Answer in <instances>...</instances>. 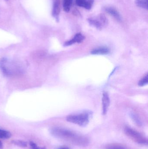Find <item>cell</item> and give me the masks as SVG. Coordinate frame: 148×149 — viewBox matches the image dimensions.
Masks as SVG:
<instances>
[{"label":"cell","mask_w":148,"mask_h":149,"mask_svg":"<svg viewBox=\"0 0 148 149\" xmlns=\"http://www.w3.org/2000/svg\"><path fill=\"white\" fill-rule=\"evenodd\" d=\"M52 135L74 145L86 146L89 143L87 137L71 130L61 128H54L50 130Z\"/></svg>","instance_id":"cell-1"},{"label":"cell","mask_w":148,"mask_h":149,"mask_svg":"<svg viewBox=\"0 0 148 149\" xmlns=\"http://www.w3.org/2000/svg\"><path fill=\"white\" fill-rule=\"evenodd\" d=\"M0 69L7 76L17 75L22 72L21 68L18 63L6 58L0 60Z\"/></svg>","instance_id":"cell-2"},{"label":"cell","mask_w":148,"mask_h":149,"mask_svg":"<svg viewBox=\"0 0 148 149\" xmlns=\"http://www.w3.org/2000/svg\"><path fill=\"white\" fill-rule=\"evenodd\" d=\"M89 24L98 30L102 29L108 24V20L104 14L101 13L96 16L89 17L87 19Z\"/></svg>","instance_id":"cell-3"},{"label":"cell","mask_w":148,"mask_h":149,"mask_svg":"<svg viewBox=\"0 0 148 149\" xmlns=\"http://www.w3.org/2000/svg\"><path fill=\"white\" fill-rule=\"evenodd\" d=\"M67 120L69 122L77 124L81 127H85L89 122V116L87 113L71 115L67 116Z\"/></svg>","instance_id":"cell-4"},{"label":"cell","mask_w":148,"mask_h":149,"mask_svg":"<svg viewBox=\"0 0 148 149\" xmlns=\"http://www.w3.org/2000/svg\"><path fill=\"white\" fill-rule=\"evenodd\" d=\"M125 132L128 136L132 138L138 143L143 144L147 143V140L145 139L141 134L135 130H134L133 129L129 127L126 128Z\"/></svg>","instance_id":"cell-5"},{"label":"cell","mask_w":148,"mask_h":149,"mask_svg":"<svg viewBox=\"0 0 148 149\" xmlns=\"http://www.w3.org/2000/svg\"><path fill=\"white\" fill-rule=\"evenodd\" d=\"M103 10L114 17L117 22H121L122 21V17L120 12L116 9L114 7L107 6L103 8Z\"/></svg>","instance_id":"cell-6"},{"label":"cell","mask_w":148,"mask_h":149,"mask_svg":"<svg viewBox=\"0 0 148 149\" xmlns=\"http://www.w3.org/2000/svg\"><path fill=\"white\" fill-rule=\"evenodd\" d=\"M52 15L57 22L59 21V16L61 10V0H52Z\"/></svg>","instance_id":"cell-7"},{"label":"cell","mask_w":148,"mask_h":149,"mask_svg":"<svg viewBox=\"0 0 148 149\" xmlns=\"http://www.w3.org/2000/svg\"><path fill=\"white\" fill-rule=\"evenodd\" d=\"M94 3V0H76V5L88 10L92 8Z\"/></svg>","instance_id":"cell-8"},{"label":"cell","mask_w":148,"mask_h":149,"mask_svg":"<svg viewBox=\"0 0 148 149\" xmlns=\"http://www.w3.org/2000/svg\"><path fill=\"white\" fill-rule=\"evenodd\" d=\"M110 104V99L107 93H104L103 95L102 109L103 114L105 115L107 114Z\"/></svg>","instance_id":"cell-9"},{"label":"cell","mask_w":148,"mask_h":149,"mask_svg":"<svg viewBox=\"0 0 148 149\" xmlns=\"http://www.w3.org/2000/svg\"><path fill=\"white\" fill-rule=\"evenodd\" d=\"M84 39H85V37L81 33H77L72 39L66 42L64 44V45L67 46H70L76 43H80L82 42Z\"/></svg>","instance_id":"cell-10"},{"label":"cell","mask_w":148,"mask_h":149,"mask_svg":"<svg viewBox=\"0 0 148 149\" xmlns=\"http://www.w3.org/2000/svg\"><path fill=\"white\" fill-rule=\"evenodd\" d=\"M109 52L108 48L106 47H100L93 49L91 53L93 55H106Z\"/></svg>","instance_id":"cell-11"},{"label":"cell","mask_w":148,"mask_h":149,"mask_svg":"<svg viewBox=\"0 0 148 149\" xmlns=\"http://www.w3.org/2000/svg\"><path fill=\"white\" fill-rule=\"evenodd\" d=\"M73 2V0H63V7L64 11L68 13L70 11Z\"/></svg>","instance_id":"cell-12"},{"label":"cell","mask_w":148,"mask_h":149,"mask_svg":"<svg viewBox=\"0 0 148 149\" xmlns=\"http://www.w3.org/2000/svg\"><path fill=\"white\" fill-rule=\"evenodd\" d=\"M135 4L139 8L148 9V0H135Z\"/></svg>","instance_id":"cell-13"},{"label":"cell","mask_w":148,"mask_h":149,"mask_svg":"<svg viewBox=\"0 0 148 149\" xmlns=\"http://www.w3.org/2000/svg\"><path fill=\"white\" fill-rule=\"evenodd\" d=\"M11 134L7 130H3L0 129V139H7L10 138Z\"/></svg>","instance_id":"cell-14"},{"label":"cell","mask_w":148,"mask_h":149,"mask_svg":"<svg viewBox=\"0 0 148 149\" xmlns=\"http://www.w3.org/2000/svg\"><path fill=\"white\" fill-rule=\"evenodd\" d=\"M12 143L21 148H26L28 145L26 142L20 141V140H14L12 141Z\"/></svg>","instance_id":"cell-15"},{"label":"cell","mask_w":148,"mask_h":149,"mask_svg":"<svg viewBox=\"0 0 148 149\" xmlns=\"http://www.w3.org/2000/svg\"><path fill=\"white\" fill-rule=\"evenodd\" d=\"M148 82V74H146L139 81V86H143L147 84Z\"/></svg>","instance_id":"cell-16"},{"label":"cell","mask_w":148,"mask_h":149,"mask_svg":"<svg viewBox=\"0 0 148 149\" xmlns=\"http://www.w3.org/2000/svg\"><path fill=\"white\" fill-rule=\"evenodd\" d=\"M131 117H132V119H133V120L134 121V122L137 124L138 126H141L142 122L141 121L140 119L138 118V116L134 113H131Z\"/></svg>","instance_id":"cell-17"},{"label":"cell","mask_w":148,"mask_h":149,"mask_svg":"<svg viewBox=\"0 0 148 149\" xmlns=\"http://www.w3.org/2000/svg\"><path fill=\"white\" fill-rule=\"evenodd\" d=\"M107 149H125L124 147L120 145L111 144L107 147Z\"/></svg>","instance_id":"cell-18"},{"label":"cell","mask_w":148,"mask_h":149,"mask_svg":"<svg viewBox=\"0 0 148 149\" xmlns=\"http://www.w3.org/2000/svg\"><path fill=\"white\" fill-rule=\"evenodd\" d=\"M30 149H46L45 148H41L37 146L35 143L31 141L30 143Z\"/></svg>","instance_id":"cell-19"},{"label":"cell","mask_w":148,"mask_h":149,"mask_svg":"<svg viewBox=\"0 0 148 149\" xmlns=\"http://www.w3.org/2000/svg\"><path fill=\"white\" fill-rule=\"evenodd\" d=\"M73 13H74V15H75L76 16H79L81 15V14L80 13H79V12H78V11H77V10H74V12H73Z\"/></svg>","instance_id":"cell-20"},{"label":"cell","mask_w":148,"mask_h":149,"mask_svg":"<svg viewBox=\"0 0 148 149\" xmlns=\"http://www.w3.org/2000/svg\"><path fill=\"white\" fill-rule=\"evenodd\" d=\"M57 149H70L69 148H67V147H61V148H59Z\"/></svg>","instance_id":"cell-21"},{"label":"cell","mask_w":148,"mask_h":149,"mask_svg":"<svg viewBox=\"0 0 148 149\" xmlns=\"http://www.w3.org/2000/svg\"><path fill=\"white\" fill-rule=\"evenodd\" d=\"M3 148V145L1 142L0 141V149H2Z\"/></svg>","instance_id":"cell-22"}]
</instances>
